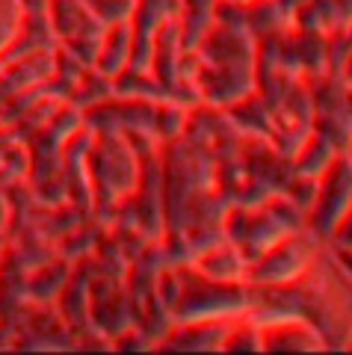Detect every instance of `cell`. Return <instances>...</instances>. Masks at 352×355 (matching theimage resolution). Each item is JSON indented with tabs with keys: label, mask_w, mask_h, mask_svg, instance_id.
Listing matches in <instances>:
<instances>
[{
	"label": "cell",
	"mask_w": 352,
	"mask_h": 355,
	"mask_svg": "<svg viewBox=\"0 0 352 355\" xmlns=\"http://www.w3.org/2000/svg\"><path fill=\"white\" fill-rule=\"evenodd\" d=\"M346 151H349V157H352V142H349V148H346Z\"/></svg>",
	"instance_id": "6"
},
{
	"label": "cell",
	"mask_w": 352,
	"mask_h": 355,
	"mask_svg": "<svg viewBox=\"0 0 352 355\" xmlns=\"http://www.w3.org/2000/svg\"><path fill=\"white\" fill-rule=\"evenodd\" d=\"M332 24L335 27H346L352 21V0H332Z\"/></svg>",
	"instance_id": "4"
},
{
	"label": "cell",
	"mask_w": 352,
	"mask_h": 355,
	"mask_svg": "<svg viewBox=\"0 0 352 355\" xmlns=\"http://www.w3.org/2000/svg\"><path fill=\"white\" fill-rule=\"evenodd\" d=\"M323 237H317L311 228H302L296 234H288L270 246L258 261L249 263L246 282L255 287H272V284H290L311 266L317 252L323 246Z\"/></svg>",
	"instance_id": "1"
},
{
	"label": "cell",
	"mask_w": 352,
	"mask_h": 355,
	"mask_svg": "<svg viewBox=\"0 0 352 355\" xmlns=\"http://www.w3.org/2000/svg\"><path fill=\"white\" fill-rule=\"evenodd\" d=\"M352 207V157L340 151L335 163L317 181L314 205L308 210V228L317 237L328 240Z\"/></svg>",
	"instance_id": "2"
},
{
	"label": "cell",
	"mask_w": 352,
	"mask_h": 355,
	"mask_svg": "<svg viewBox=\"0 0 352 355\" xmlns=\"http://www.w3.org/2000/svg\"><path fill=\"white\" fill-rule=\"evenodd\" d=\"M195 270H199L204 279H213V282H246L249 258L225 237L195 258Z\"/></svg>",
	"instance_id": "3"
},
{
	"label": "cell",
	"mask_w": 352,
	"mask_h": 355,
	"mask_svg": "<svg viewBox=\"0 0 352 355\" xmlns=\"http://www.w3.org/2000/svg\"><path fill=\"white\" fill-rule=\"evenodd\" d=\"M237 3H252V0H237Z\"/></svg>",
	"instance_id": "5"
}]
</instances>
